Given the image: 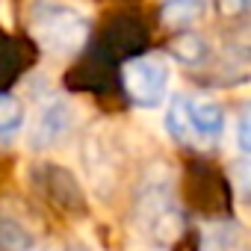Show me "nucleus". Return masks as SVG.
I'll use <instances>...</instances> for the list:
<instances>
[{"mask_svg": "<svg viewBox=\"0 0 251 251\" xmlns=\"http://www.w3.org/2000/svg\"><path fill=\"white\" fill-rule=\"evenodd\" d=\"M71 121H74V112H71V103L65 98H53L48 100L36 121H33V130H30V145L39 148V151H48L53 145H59L68 130H71Z\"/></svg>", "mask_w": 251, "mask_h": 251, "instance_id": "nucleus-4", "label": "nucleus"}, {"mask_svg": "<svg viewBox=\"0 0 251 251\" xmlns=\"http://www.w3.org/2000/svg\"><path fill=\"white\" fill-rule=\"evenodd\" d=\"M201 12H204V0H169L163 6V21L172 27H183L192 24Z\"/></svg>", "mask_w": 251, "mask_h": 251, "instance_id": "nucleus-6", "label": "nucleus"}, {"mask_svg": "<svg viewBox=\"0 0 251 251\" xmlns=\"http://www.w3.org/2000/svg\"><path fill=\"white\" fill-rule=\"evenodd\" d=\"M166 127L183 145H213L225 133V109L210 98L183 95L172 100Z\"/></svg>", "mask_w": 251, "mask_h": 251, "instance_id": "nucleus-1", "label": "nucleus"}, {"mask_svg": "<svg viewBox=\"0 0 251 251\" xmlns=\"http://www.w3.org/2000/svg\"><path fill=\"white\" fill-rule=\"evenodd\" d=\"M233 180H236L239 189L251 192V160H245V163H239V166L233 169Z\"/></svg>", "mask_w": 251, "mask_h": 251, "instance_id": "nucleus-8", "label": "nucleus"}, {"mask_svg": "<svg viewBox=\"0 0 251 251\" xmlns=\"http://www.w3.org/2000/svg\"><path fill=\"white\" fill-rule=\"evenodd\" d=\"M236 145H239L242 154L251 157V103L242 109V115L236 121Z\"/></svg>", "mask_w": 251, "mask_h": 251, "instance_id": "nucleus-7", "label": "nucleus"}, {"mask_svg": "<svg viewBox=\"0 0 251 251\" xmlns=\"http://www.w3.org/2000/svg\"><path fill=\"white\" fill-rule=\"evenodd\" d=\"M24 124V106L12 98V95H3L0 92V142L12 139Z\"/></svg>", "mask_w": 251, "mask_h": 251, "instance_id": "nucleus-5", "label": "nucleus"}, {"mask_svg": "<svg viewBox=\"0 0 251 251\" xmlns=\"http://www.w3.org/2000/svg\"><path fill=\"white\" fill-rule=\"evenodd\" d=\"M124 89L136 106H160L172 86V62L163 53H142L124 62Z\"/></svg>", "mask_w": 251, "mask_h": 251, "instance_id": "nucleus-2", "label": "nucleus"}, {"mask_svg": "<svg viewBox=\"0 0 251 251\" xmlns=\"http://www.w3.org/2000/svg\"><path fill=\"white\" fill-rule=\"evenodd\" d=\"M86 33H89L86 15L71 6L50 3L48 9L36 15V36L48 53H56V56L74 53L86 42Z\"/></svg>", "mask_w": 251, "mask_h": 251, "instance_id": "nucleus-3", "label": "nucleus"}]
</instances>
